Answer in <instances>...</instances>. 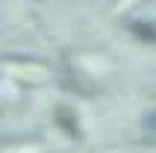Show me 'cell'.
Returning a JSON list of instances; mask_svg holds the SVG:
<instances>
[{
    "instance_id": "obj_1",
    "label": "cell",
    "mask_w": 156,
    "mask_h": 153,
    "mask_svg": "<svg viewBox=\"0 0 156 153\" xmlns=\"http://www.w3.org/2000/svg\"><path fill=\"white\" fill-rule=\"evenodd\" d=\"M3 71H6L12 80L27 83V85L47 83V80H50V68L41 65V62H33V59H3Z\"/></svg>"
},
{
    "instance_id": "obj_2",
    "label": "cell",
    "mask_w": 156,
    "mask_h": 153,
    "mask_svg": "<svg viewBox=\"0 0 156 153\" xmlns=\"http://www.w3.org/2000/svg\"><path fill=\"white\" fill-rule=\"evenodd\" d=\"M53 121H56V127H59L68 138H74V141H80V138H83V124H80L77 112L71 109V106H65V103L53 106Z\"/></svg>"
},
{
    "instance_id": "obj_3",
    "label": "cell",
    "mask_w": 156,
    "mask_h": 153,
    "mask_svg": "<svg viewBox=\"0 0 156 153\" xmlns=\"http://www.w3.org/2000/svg\"><path fill=\"white\" fill-rule=\"evenodd\" d=\"M127 30H130V35L136 38V41L156 44V24H150V21H130Z\"/></svg>"
},
{
    "instance_id": "obj_4",
    "label": "cell",
    "mask_w": 156,
    "mask_h": 153,
    "mask_svg": "<svg viewBox=\"0 0 156 153\" xmlns=\"http://www.w3.org/2000/svg\"><path fill=\"white\" fill-rule=\"evenodd\" d=\"M144 130H150V133H156V112L144 118Z\"/></svg>"
},
{
    "instance_id": "obj_5",
    "label": "cell",
    "mask_w": 156,
    "mask_h": 153,
    "mask_svg": "<svg viewBox=\"0 0 156 153\" xmlns=\"http://www.w3.org/2000/svg\"><path fill=\"white\" fill-rule=\"evenodd\" d=\"M127 6H136V0H118V6H115V12H121V9H127Z\"/></svg>"
}]
</instances>
